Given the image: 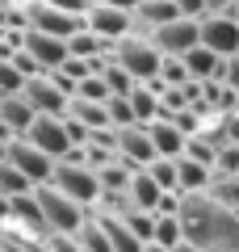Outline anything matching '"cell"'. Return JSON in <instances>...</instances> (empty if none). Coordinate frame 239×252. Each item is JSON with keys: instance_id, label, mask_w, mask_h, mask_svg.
<instances>
[{"instance_id": "cell-26", "label": "cell", "mask_w": 239, "mask_h": 252, "mask_svg": "<svg viewBox=\"0 0 239 252\" xmlns=\"http://www.w3.org/2000/svg\"><path fill=\"white\" fill-rule=\"evenodd\" d=\"M34 181H30L26 177V172H21L17 168V164H13V160H4V164H0V193H9V198H17V193H34Z\"/></svg>"}, {"instance_id": "cell-43", "label": "cell", "mask_w": 239, "mask_h": 252, "mask_svg": "<svg viewBox=\"0 0 239 252\" xmlns=\"http://www.w3.org/2000/svg\"><path fill=\"white\" fill-rule=\"evenodd\" d=\"M147 252H177V248H164V244H147Z\"/></svg>"}, {"instance_id": "cell-24", "label": "cell", "mask_w": 239, "mask_h": 252, "mask_svg": "<svg viewBox=\"0 0 239 252\" xmlns=\"http://www.w3.org/2000/svg\"><path fill=\"white\" fill-rule=\"evenodd\" d=\"M97 177H101V189H105V193H126V189H130L134 168H130L126 160H109L105 168H97Z\"/></svg>"}, {"instance_id": "cell-11", "label": "cell", "mask_w": 239, "mask_h": 252, "mask_svg": "<svg viewBox=\"0 0 239 252\" xmlns=\"http://www.w3.org/2000/svg\"><path fill=\"white\" fill-rule=\"evenodd\" d=\"M84 21H89L92 34L109 38V42H122L126 34H134V13H122V9H114V4H92V9L84 13Z\"/></svg>"}, {"instance_id": "cell-25", "label": "cell", "mask_w": 239, "mask_h": 252, "mask_svg": "<svg viewBox=\"0 0 239 252\" xmlns=\"http://www.w3.org/2000/svg\"><path fill=\"white\" fill-rule=\"evenodd\" d=\"M218 206H227V210H235L239 215V177H222V172H214V181H210V189H206Z\"/></svg>"}, {"instance_id": "cell-36", "label": "cell", "mask_w": 239, "mask_h": 252, "mask_svg": "<svg viewBox=\"0 0 239 252\" xmlns=\"http://www.w3.org/2000/svg\"><path fill=\"white\" fill-rule=\"evenodd\" d=\"M177 9H180V17H189V21L210 17V4H206V0H177Z\"/></svg>"}, {"instance_id": "cell-1", "label": "cell", "mask_w": 239, "mask_h": 252, "mask_svg": "<svg viewBox=\"0 0 239 252\" xmlns=\"http://www.w3.org/2000/svg\"><path fill=\"white\" fill-rule=\"evenodd\" d=\"M180 227L185 244L206 252H239V215L210 198V193H185L180 198Z\"/></svg>"}, {"instance_id": "cell-35", "label": "cell", "mask_w": 239, "mask_h": 252, "mask_svg": "<svg viewBox=\"0 0 239 252\" xmlns=\"http://www.w3.org/2000/svg\"><path fill=\"white\" fill-rule=\"evenodd\" d=\"M214 172H222V177H239V143H227V147H218Z\"/></svg>"}, {"instance_id": "cell-2", "label": "cell", "mask_w": 239, "mask_h": 252, "mask_svg": "<svg viewBox=\"0 0 239 252\" xmlns=\"http://www.w3.org/2000/svg\"><path fill=\"white\" fill-rule=\"evenodd\" d=\"M51 185L59 189V193H67L71 202H80V206H89V210H97V202H101V177H97V168H89V164H67V160H59L55 164V177H51Z\"/></svg>"}, {"instance_id": "cell-20", "label": "cell", "mask_w": 239, "mask_h": 252, "mask_svg": "<svg viewBox=\"0 0 239 252\" xmlns=\"http://www.w3.org/2000/svg\"><path fill=\"white\" fill-rule=\"evenodd\" d=\"M177 172H180V193H206L214 181V168L202 160H189V156H180L177 160Z\"/></svg>"}, {"instance_id": "cell-21", "label": "cell", "mask_w": 239, "mask_h": 252, "mask_svg": "<svg viewBox=\"0 0 239 252\" xmlns=\"http://www.w3.org/2000/svg\"><path fill=\"white\" fill-rule=\"evenodd\" d=\"M97 219L105 223V231H109V244H114V252H147V244H143V240H139V235H134V231H130V227H126L118 215H101V210H97Z\"/></svg>"}, {"instance_id": "cell-45", "label": "cell", "mask_w": 239, "mask_h": 252, "mask_svg": "<svg viewBox=\"0 0 239 252\" xmlns=\"http://www.w3.org/2000/svg\"><path fill=\"white\" fill-rule=\"evenodd\" d=\"M4 160H9V143H0V164H4Z\"/></svg>"}, {"instance_id": "cell-37", "label": "cell", "mask_w": 239, "mask_h": 252, "mask_svg": "<svg viewBox=\"0 0 239 252\" xmlns=\"http://www.w3.org/2000/svg\"><path fill=\"white\" fill-rule=\"evenodd\" d=\"M218 80L227 84V89H235V93H239V55H227V59H222V72H218Z\"/></svg>"}, {"instance_id": "cell-9", "label": "cell", "mask_w": 239, "mask_h": 252, "mask_svg": "<svg viewBox=\"0 0 239 252\" xmlns=\"http://www.w3.org/2000/svg\"><path fill=\"white\" fill-rule=\"evenodd\" d=\"M9 160L17 164V168L26 172V177L34 181V185H51L55 164H59V160H51L46 152H38V147L30 143V139H13V143H9Z\"/></svg>"}, {"instance_id": "cell-33", "label": "cell", "mask_w": 239, "mask_h": 252, "mask_svg": "<svg viewBox=\"0 0 239 252\" xmlns=\"http://www.w3.org/2000/svg\"><path fill=\"white\" fill-rule=\"evenodd\" d=\"M21 89H26V76L17 72V63H13V59H0V97L21 93Z\"/></svg>"}, {"instance_id": "cell-32", "label": "cell", "mask_w": 239, "mask_h": 252, "mask_svg": "<svg viewBox=\"0 0 239 252\" xmlns=\"http://www.w3.org/2000/svg\"><path fill=\"white\" fill-rule=\"evenodd\" d=\"M105 109H109V122L122 130V126H139V118H134V105H130V97H109L105 101Z\"/></svg>"}, {"instance_id": "cell-7", "label": "cell", "mask_w": 239, "mask_h": 252, "mask_svg": "<svg viewBox=\"0 0 239 252\" xmlns=\"http://www.w3.org/2000/svg\"><path fill=\"white\" fill-rule=\"evenodd\" d=\"M26 139L38 147V152H46L51 160H63V156L71 152V139H67V126H63V118H46V114H38L34 126L26 130Z\"/></svg>"}, {"instance_id": "cell-12", "label": "cell", "mask_w": 239, "mask_h": 252, "mask_svg": "<svg viewBox=\"0 0 239 252\" xmlns=\"http://www.w3.org/2000/svg\"><path fill=\"white\" fill-rule=\"evenodd\" d=\"M9 227L21 231V235H34V240H46V235H51L46 215H42V206H38V193H17V198H13Z\"/></svg>"}, {"instance_id": "cell-31", "label": "cell", "mask_w": 239, "mask_h": 252, "mask_svg": "<svg viewBox=\"0 0 239 252\" xmlns=\"http://www.w3.org/2000/svg\"><path fill=\"white\" fill-rule=\"evenodd\" d=\"M159 80L168 84V89H180V84H189L193 76H189V67H185V59H180V55H164V67H159Z\"/></svg>"}, {"instance_id": "cell-41", "label": "cell", "mask_w": 239, "mask_h": 252, "mask_svg": "<svg viewBox=\"0 0 239 252\" xmlns=\"http://www.w3.org/2000/svg\"><path fill=\"white\" fill-rule=\"evenodd\" d=\"M9 215H13V198H9V193H0V223H9Z\"/></svg>"}, {"instance_id": "cell-5", "label": "cell", "mask_w": 239, "mask_h": 252, "mask_svg": "<svg viewBox=\"0 0 239 252\" xmlns=\"http://www.w3.org/2000/svg\"><path fill=\"white\" fill-rule=\"evenodd\" d=\"M26 17H30V30H42V34H55V38H71V34H80V30L89 26L80 13L55 9V4H46V0H30Z\"/></svg>"}, {"instance_id": "cell-40", "label": "cell", "mask_w": 239, "mask_h": 252, "mask_svg": "<svg viewBox=\"0 0 239 252\" xmlns=\"http://www.w3.org/2000/svg\"><path fill=\"white\" fill-rule=\"evenodd\" d=\"M210 4V17H231V9H235V0H206Z\"/></svg>"}, {"instance_id": "cell-3", "label": "cell", "mask_w": 239, "mask_h": 252, "mask_svg": "<svg viewBox=\"0 0 239 252\" xmlns=\"http://www.w3.org/2000/svg\"><path fill=\"white\" fill-rule=\"evenodd\" d=\"M34 193H38V206H42V215H46V227H51L55 235H76L80 227H84L89 206L71 202L67 193H59L55 185H38Z\"/></svg>"}, {"instance_id": "cell-22", "label": "cell", "mask_w": 239, "mask_h": 252, "mask_svg": "<svg viewBox=\"0 0 239 252\" xmlns=\"http://www.w3.org/2000/svg\"><path fill=\"white\" fill-rule=\"evenodd\" d=\"M67 114H71V118H80V122L89 126V130H101V126H114V122H109V109L101 105V101H84V97H71Z\"/></svg>"}, {"instance_id": "cell-18", "label": "cell", "mask_w": 239, "mask_h": 252, "mask_svg": "<svg viewBox=\"0 0 239 252\" xmlns=\"http://www.w3.org/2000/svg\"><path fill=\"white\" fill-rule=\"evenodd\" d=\"M0 118L17 130V139H26V130L34 126V105L26 101V93H9V97H0Z\"/></svg>"}, {"instance_id": "cell-15", "label": "cell", "mask_w": 239, "mask_h": 252, "mask_svg": "<svg viewBox=\"0 0 239 252\" xmlns=\"http://www.w3.org/2000/svg\"><path fill=\"white\" fill-rule=\"evenodd\" d=\"M180 9H177V0H143L139 9H134V34L151 38L159 26H168V21H177Z\"/></svg>"}, {"instance_id": "cell-39", "label": "cell", "mask_w": 239, "mask_h": 252, "mask_svg": "<svg viewBox=\"0 0 239 252\" xmlns=\"http://www.w3.org/2000/svg\"><path fill=\"white\" fill-rule=\"evenodd\" d=\"M46 4H55V9H67V13H89V0H46Z\"/></svg>"}, {"instance_id": "cell-19", "label": "cell", "mask_w": 239, "mask_h": 252, "mask_svg": "<svg viewBox=\"0 0 239 252\" xmlns=\"http://www.w3.org/2000/svg\"><path fill=\"white\" fill-rule=\"evenodd\" d=\"M180 59H185V67H189L193 80H218V72H222V55L210 51V46H202V42H197L189 55H180Z\"/></svg>"}, {"instance_id": "cell-14", "label": "cell", "mask_w": 239, "mask_h": 252, "mask_svg": "<svg viewBox=\"0 0 239 252\" xmlns=\"http://www.w3.org/2000/svg\"><path fill=\"white\" fill-rule=\"evenodd\" d=\"M202 46L227 55H239V21L235 17H206L202 21Z\"/></svg>"}, {"instance_id": "cell-4", "label": "cell", "mask_w": 239, "mask_h": 252, "mask_svg": "<svg viewBox=\"0 0 239 252\" xmlns=\"http://www.w3.org/2000/svg\"><path fill=\"white\" fill-rule=\"evenodd\" d=\"M114 59L122 63V67H126L139 84L159 80V67H164V55H159L155 42H151V38H143V34H126L122 42L114 46Z\"/></svg>"}, {"instance_id": "cell-8", "label": "cell", "mask_w": 239, "mask_h": 252, "mask_svg": "<svg viewBox=\"0 0 239 252\" xmlns=\"http://www.w3.org/2000/svg\"><path fill=\"white\" fill-rule=\"evenodd\" d=\"M118 160H126L134 172L139 168H147L151 160H159V152H155V143H151V130L147 126H122L118 130Z\"/></svg>"}, {"instance_id": "cell-46", "label": "cell", "mask_w": 239, "mask_h": 252, "mask_svg": "<svg viewBox=\"0 0 239 252\" xmlns=\"http://www.w3.org/2000/svg\"><path fill=\"white\" fill-rule=\"evenodd\" d=\"M231 17H235V21H239V0H235V9H231Z\"/></svg>"}, {"instance_id": "cell-10", "label": "cell", "mask_w": 239, "mask_h": 252, "mask_svg": "<svg viewBox=\"0 0 239 252\" xmlns=\"http://www.w3.org/2000/svg\"><path fill=\"white\" fill-rule=\"evenodd\" d=\"M21 93H26V101L34 105V114H46V118H63L67 105H71V97L51 80V76H34V80H26Z\"/></svg>"}, {"instance_id": "cell-16", "label": "cell", "mask_w": 239, "mask_h": 252, "mask_svg": "<svg viewBox=\"0 0 239 252\" xmlns=\"http://www.w3.org/2000/svg\"><path fill=\"white\" fill-rule=\"evenodd\" d=\"M147 130H151V143H155V152H159V156H168V160H180V156H185L189 135L180 130V126H172L168 118H159V122H147Z\"/></svg>"}, {"instance_id": "cell-28", "label": "cell", "mask_w": 239, "mask_h": 252, "mask_svg": "<svg viewBox=\"0 0 239 252\" xmlns=\"http://www.w3.org/2000/svg\"><path fill=\"white\" fill-rule=\"evenodd\" d=\"M151 244L180 248V244H185V227H180V215H159V223H155V240H151Z\"/></svg>"}, {"instance_id": "cell-27", "label": "cell", "mask_w": 239, "mask_h": 252, "mask_svg": "<svg viewBox=\"0 0 239 252\" xmlns=\"http://www.w3.org/2000/svg\"><path fill=\"white\" fill-rule=\"evenodd\" d=\"M101 76H105V84H109V93H114V97H130V93L139 89V80H134V76L126 72L118 59H109V67H105Z\"/></svg>"}, {"instance_id": "cell-29", "label": "cell", "mask_w": 239, "mask_h": 252, "mask_svg": "<svg viewBox=\"0 0 239 252\" xmlns=\"http://www.w3.org/2000/svg\"><path fill=\"white\" fill-rule=\"evenodd\" d=\"M147 172L159 181V185L168 189V193H180V172H177V160H168V156H159V160L147 164Z\"/></svg>"}, {"instance_id": "cell-23", "label": "cell", "mask_w": 239, "mask_h": 252, "mask_svg": "<svg viewBox=\"0 0 239 252\" xmlns=\"http://www.w3.org/2000/svg\"><path fill=\"white\" fill-rule=\"evenodd\" d=\"M130 105H134V118H139L143 126H147V122H159V114H164V105H159V93L151 89V84H139V89L130 93Z\"/></svg>"}, {"instance_id": "cell-38", "label": "cell", "mask_w": 239, "mask_h": 252, "mask_svg": "<svg viewBox=\"0 0 239 252\" xmlns=\"http://www.w3.org/2000/svg\"><path fill=\"white\" fill-rule=\"evenodd\" d=\"M46 244H51V252H84V248H80V240H76V235H46Z\"/></svg>"}, {"instance_id": "cell-42", "label": "cell", "mask_w": 239, "mask_h": 252, "mask_svg": "<svg viewBox=\"0 0 239 252\" xmlns=\"http://www.w3.org/2000/svg\"><path fill=\"white\" fill-rule=\"evenodd\" d=\"M13 139H17V130H13V126L0 118V143H13Z\"/></svg>"}, {"instance_id": "cell-44", "label": "cell", "mask_w": 239, "mask_h": 252, "mask_svg": "<svg viewBox=\"0 0 239 252\" xmlns=\"http://www.w3.org/2000/svg\"><path fill=\"white\" fill-rule=\"evenodd\" d=\"M177 252H206V248H197V244H180Z\"/></svg>"}, {"instance_id": "cell-34", "label": "cell", "mask_w": 239, "mask_h": 252, "mask_svg": "<svg viewBox=\"0 0 239 252\" xmlns=\"http://www.w3.org/2000/svg\"><path fill=\"white\" fill-rule=\"evenodd\" d=\"M76 97H84V101H101L105 105L114 93H109V84H105V76H89V80H80V89H76Z\"/></svg>"}, {"instance_id": "cell-17", "label": "cell", "mask_w": 239, "mask_h": 252, "mask_svg": "<svg viewBox=\"0 0 239 252\" xmlns=\"http://www.w3.org/2000/svg\"><path fill=\"white\" fill-rule=\"evenodd\" d=\"M126 193H130L134 210H151V215H155V210H159V198H164L168 189L159 185V181L151 177L147 168H139V172H134V177H130V189H126Z\"/></svg>"}, {"instance_id": "cell-30", "label": "cell", "mask_w": 239, "mask_h": 252, "mask_svg": "<svg viewBox=\"0 0 239 252\" xmlns=\"http://www.w3.org/2000/svg\"><path fill=\"white\" fill-rule=\"evenodd\" d=\"M122 223L130 227V231L139 235L143 244H151V240H155V223H159V215H151V210H130V215H122Z\"/></svg>"}, {"instance_id": "cell-13", "label": "cell", "mask_w": 239, "mask_h": 252, "mask_svg": "<svg viewBox=\"0 0 239 252\" xmlns=\"http://www.w3.org/2000/svg\"><path fill=\"white\" fill-rule=\"evenodd\" d=\"M21 51H30V55H34V59L46 67V72H55V67H63V59H71L67 38L42 34V30H26V46H21Z\"/></svg>"}, {"instance_id": "cell-6", "label": "cell", "mask_w": 239, "mask_h": 252, "mask_svg": "<svg viewBox=\"0 0 239 252\" xmlns=\"http://www.w3.org/2000/svg\"><path fill=\"white\" fill-rule=\"evenodd\" d=\"M151 42H155L159 55H189L202 42V21L177 17V21H168V26H159L155 34H151Z\"/></svg>"}]
</instances>
